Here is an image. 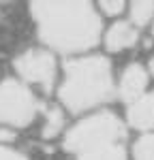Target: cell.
<instances>
[{
	"mask_svg": "<svg viewBox=\"0 0 154 160\" xmlns=\"http://www.w3.org/2000/svg\"><path fill=\"white\" fill-rule=\"evenodd\" d=\"M30 15L38 38L62 53L92 49L101 38V17L88 2H34Z\"/></svg>",
	"mask_w": 154,
	"mask_h": 160,
	"instance_id": "6da1fadb",
	"label": "cell"
},
{
	"mask_svg": "<svg viewBox=\"0 0 154 160\" xmlns=\"http://www.w3.org/2000/svg\"><path fill=\"white\" fill-rule=\"evenodd\" d=\"M60 102L73 113L88 111L114 96L111 64L103 56H84L64 64V77L58 90Z\"/></svg>",
	"mask_w": 154,
	"mask_h": 160,
	"instance_id": "7a4b0ae2",
	"label": "cell"
},
{
	"mask_svg": "<svg viewBox=\"0 0 154 160\" xmlns=\"http://www.w3.org/2000/svg\"><path fill=\"white\" fill-rule=\"evenodd\" d=\"M64 152L75 160H126L124 126L111 111L92 113L66 132Z\"/></svg>",
	"mask_w": 154,
	"mask_h": 160,
	"instance_id": "3957f363",
	"label": "cell"
},
{
	"mask_svg": "<svg viewBox=\"0 0 154 160\" xmlns=\"http://www.w3.org/2000/svg\"><path fill=\"white\" fill-rule=\"evenodd\" d=\"M43 105L17 79H2L0 81V124L9 128H26L37 120Z\"/></svg>",
	"mask_w": 154,
	"mask_h": 160,
	"instance_id": "277c9868",
	"label": "cell"
},
{
	"mask_svg": "<svg viewBox=\"0 0 154 160\" xmlns=\"http://www.w3.org/2000/svg\"><path fill=\"white\" fill-rule=\"evenodd\" d=\"M13 68L26 83L38 86L41 90H51L56 81V62L54 56L45 49H26L15 60Z\"/></svg>",
	"mask_w": 154,
	"mask_h": 160,
	"instance_id": "5b68a950",
	"label": "cell"
},
{
	"mask_svg": "<svg viewBox=\"0 0 154 160\" xmlns=\"http://www.w3.org/2000/svg\"><path fill=\"white\" fill-rule=\"evenodd\" d=\"M148 81H150V75H148V68H143L141 64L133 62L128 64L126 68L120 75V83H118V94L124 102H135L137 98L143 96L146 88H148Z\"/></svg>",
	"mask_w": 154,
	"mask_h": 160,
	"instance_id": "8992f818",
	"label": "cell"
},
{
	"mask_svg": "<svg viewBox=\"0 0 154 160\" xmlns=\"http://www.w3.org/2000/svg\"><path fill=\"white\" fill-rule=\"evenodd\" d=\"M137 43H139V28H135L131 22H116L105 34V47L114 53L126 51Z\"/></svg>",
	"mask_w": 154,
	"mask_h": 160,
	"instance_id": "52a82bcc",
	"label": "cell"
},
{
	"mask_svg": "<svg viewBox=\"0 0 154 160\" xmlns=\"http://www.w3.org/2000/svg\"><path fill=\"white\" fill-rule=\"evenodd\" d=\"M128 124L137 130H154V92L143 94L141 98L128 105Z\"/></svg>",
	"mask_w": 154,
	"mask_h": 160,
	"instance_id": "ba28073f",
	"label": "cell"
},
{
	"mask_svg": "<svg viewBox=\"0 0 154 160\" xmlns=\"http://www.w3.org/2000/svg\"><path fill=\"white\" fill-rule=\"evenodd\" d=\"M64 124H66V118H64V111L60 107H47L45 109V122H43V130L41 135L43 139H54L62 132Z\"/></svg>",
	"mask_w": 154,
	"mask_h": 160,
	"instance_id": "9c48e42d",
	"label": "cell"
},
{
	"mask_svg": "<svg viewBox=\"0 0 154 160\" xmlns=\"http://www.w3.org/2000/svg\"><path fill=\"white\" fill-rule=\"evenodd\" d=\"M154 22V2H135L131 4V24L135 28H143Z\"/></svg>",
	"mask_w": 154,
	"mask_h": 160,
	"instance_id": "30bf717a",
	"label": "cell"
},
{
	"mask_svg": "<svg viewBox=\"0 0 154 160\" xmlns=\"http://www.w3.org/2000/svg\"><path fill=\"white\" fill-rule=\"evenodd\" d=\"M135 160H154V135L141 137L135 143Z\"/></svg>",
	"mask_w": 154,
	"mask_h": 160,
	"instance_id": "8fae6325",
	"label": "cell"
},
{
	"mask_svg": "<svg viewBox=\"0 0 154 160\" xmlns=\"http://www.w3.org/2000/svg\"><path fill=\"white\" fill-rule=\"evenodd\" d=\"M99 9H101L105 15H111V17H114V15H120V13L124 11V4H122V2H101Z\"/></svg>",
	"mask_w": 154,
	"mask_h": 160,
	"instance_id": "7c38bea8",
	"label": "cell"
},
{
	"mask_svg": "<svg viewBox=\"0 0 154 160\" xmlns=\"http://www.w3.org/2000/svg\"><path fill=\"white\" fill-rule=\"evenodd\" d=\"M0 160H26V156L22 152H17V149L0 145Z\"/></svg>",
	"mask_w": 154,
	"mask_h": 160,
	"instance_id": "4fadbf2b",
	"label": "cell"
},
{
	"mask_svg": "<svg viewBox=\"0 0 154 160\" xmlns=\"http://www.w3.org/2000/svg\"><path fill=\"white\" fill-rule=\"evenodd\" d=\"M11 141H15V132H13V128L4 126V124H0V145H2V143H11Z\"/></svg>",
	"mask_w": 154,
	"mask_h": 160,
	"instance_id": "5bb4252c",
	"label": "cell"
},
{
	"mask_svg": "<svg viewBox=\"0 0 154 160\" xmlns=\"http://www.w3.org/2000/svg\"><path fill=\"white\" fill-rule=\"evenodd\" d=\"M148 75H150V77H154V56L148 60Z\"/></svg>",
	"mask_w": 154,
	"mask_h": 160,
	"instance_id": "9a60e30c",
	"label": "cell"
},
{
	"mask_svg": "<svg viewBox=\"0 0 154 160\" xmlns=\"http://www.w3.org/2000/svg\"><path fill=\"white\" fill-rule=\"evenodd\" d=\"M152 34H154V22H152Z\"/></svg>",
	"mask_w": 154,
	"mask_h": 160,
	"instance_id": "2e32d148",
	"label": "cell"
}]
</instances>
